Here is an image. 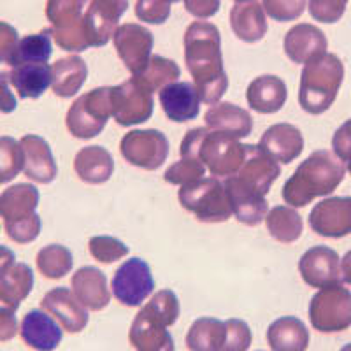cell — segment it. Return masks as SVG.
<instances>
[{
	"mask_svg": "<svg viewBox=\"0 0 351 351\" xmlns=\"http://www.w3.org/2000/svg\"><path fill=\"white\" fill-rule=\"evenodd\" d=\"M341 272H343L344 283L351 285V250L341 260Z\"/></svg>",
	"mask_w": 351,
	"mask_h": 351,
	"instance_id": "11a10c76",
	"label": "cell"
},
{
	"mask_svg": "<svg viewBox=\"0 0 351 351\" xmlns=\"http://www.w3.org/2000/svg\"><path fill=\"white\" fill-rule=\"evenodd\" d=\"M114 48L132 76H137L148 67L155 39L148 28L139 23H123L116 28Z\"/></svg>",
	"mask_w": 351,
	"mask_h": 351,
	"instance_id": "4fadbf2b",
	"label": "cell"
},
{
	"mask_svg": "<svg viewBox=\"0 0 351 351\" xmlns=\"http://www.w3.org/2000/svg\"><path fill=\"white\" fill-rule=\"evenodd\" d=\"M92 0H48L46 16L51 23V34L55 43L64 51H86L88 40L83 30V16Z\"/></svg>",
	"mask_w": 351,
	"mask_h": 351,
	"instance_id": "ba28073f",
	"label": "cell"
},
{
	"mask_svg": "<svg viewBox=\"0 0 351 351\" xmlns=\"http://www.w3.org/2000/svg\"><path fill=\"white\" fill-rule=\"evenodd\" d=\"M37 269L48 280H62L72 271V253L67 246L62 244H49L39 250L36 256Z\"/></svg>",
	"mask_w": 351,
	"mask_h": 351,
	"instance_id": "74e56055",
	"label": "cell"
},
{
	"mask_svg": "<svg viewBox=\"0 0 351 351\" xmlns=\"http://www.w3.org/2000/svg\"><path fill=\"white\" fill-rule=\"evenodd\" d=\"M221 0H184V9L199 20L213 18L219 11Z\"/></svg>",
	"mask_w": 351,
	"mask_h": 351,
	"instance_id": "816d5d0a",
	"label": "cell"
},
{
	"mask_svg": "<svg viewBox=\"0 0 351 351\" xmlns=\"http://www.w3.org/2000/svg\"><path fill=\"white\" fill-rule=\"evenodd\" d=\"M53 72L48 64H27L12 67L9 72L11 86L20 99H39L51 86Z\"/></svg>",
	"mask_w": 351,
	"mask_h": 351,
	"instance_id": "d6a6232c",
	"label": "cell"
},
{
	"mask_svg": "<svg viewBox=\"0 0 351 351\" xmlns=\"http://www.w3.org/2000/svg\"><path fill=\"white\" fill-rule=\"evenodd\" d=\"M328 48V40L318 27L311 23H299L291 27L283 40L285 55L293 64H304L325 55Z\"/></svg>",
	"mask_w": 351,
	"mask_h": 351,
	"instance_id": "603a6c76",
	"label": "cell"
},
{
	"mask_svg": "<svg viewBox=\"0 0 351 351\" xmlns=\"http://www.w3.org/2000/svg\"><path fill=\"white\" fill-rule=\"evenodd\" d=\"M112 118L121 127L148 121L153 114V92L139 76H132L118 86H111Z\"/></svg>",
	"mask_w": 351,
	"mask_h": 351,
	"instance_id": "30bf717a",
	"label": "cell"
},
{
	"mask_svg": "<svg viewBox=\"0 0 351 351\" xmlns=\"http://www.w3.org/2000/svg\"><path fill=\"white\" fill-rule=\"evenodd\" d=\"M74 295L88 311H102L111 302V291L108 287V278L100 269L84 265L74 272L71 280Z\"/></svg>",
	"mask_w": 351,
	"mask_h": 351,
	"instance_id": "d4e9b609",
	"label": "cell"
},
{
	"mask_svg": "<svg viewBox=\"0 0 351 351\" xmlns=\"http://www.w3.org/2000/svg\"><path fill=\"white\" fill-rule=\"evenodd\" d=\"M204 120L209 130L219 132L232 139H244L252 134L253 118L246 109L230 102L215 104L206 111Z\"/></svg>",
	"mask_w": 351,
	"mask_h": 351,
	"instance_id": "4316f807",
	"label": "cell"
},
{
	"mask_svg": "<svg viewBox=\"0 0 351 351\" xmlns=\"http://www.w3.org/2000/svg\"><path fill=\"white\" fill-rule=\"evenodd\" d=\"M341 351H351V343H350V344H346V346L341 348Z\"/></svg>",
	"mask_w": 351,
	"mask_h": 351,
	"instance_id": "6f0895ef",
	"label": "cell"
},
{
	"mask_svg": "<svg viewBox=\"0 0 351 351\" xmlns=\"http://www.w3.org/2000/svg\"><path fill=\"white\" fill-rule=\"evenodd\" d=\"M88 252L97 262L112 263L128 255V246L123 241L111 236H95L88 243Z\"/></svg>",
	"mask_w": 351,
	"mask_h": 351,
	"instance_id": "b9f144b4",
	"label": "cell"
},
{
	"mask_svg": "<svg viewBox=\"0 0 351 351\" xmlns=\"http://www.w3.org/2000/svg\"><path fill=\"white\" fill-rule=\"evenodd\" d=\"M332 152L346 164L351 158V120L341 125L332 137Z\"/></svg>",
	"mask_w": 351,
	"mask_h": 351,
	"instance_id": "681fc988",
	"label": "cell"
},
{
	"mask_svg": "<svg viewBox=\"0 0 351 351\" xmlns=\"http://www.w3.org/2000/svg\"><path fill=\"white\" fill-rule=\"evenodd\" d=\"M20 144L25 156L23 174L34 183H53L58 176V167L48 141L36 134H28L21 137Z\"/></svg>",
	"mask_w": 351,
	"mask_h": 351,
	"instance_id": "7402d4cb",
	"label": "cell"
},
{
	"mask_svg": "<svg viewBox=\"0 0 351 351\" xmlns=\"http://www.w3.org/2000/svg\"><path fill=\"white\" fill-rule=\"evenodd\" d=\"M180 153L181 158L199 160L215 178H230L246 160V144L208 127H197L183 137Z\"/></svg>",
	"mask_w": 351,
	"mask_h": 351,
	"instance_id": "3957f363",
	"label": "cell"
},
{
	"mask_svg": "<svg viewBox=\"0 0 351 351\" xmlns=\"http://www.w3.org/2000/svg\"><path fill=\"white\" fill-rule=\"evenodd\" d=\"M144 84L152 90V92H162L165 86L176 83L181 76V69L178 64L165 56L152 55L148 67L144 69L141 74H137Z\"/></svg>",
	"mask_w": 351,
	"mask_h": 351,
	"instance_id": "f35d334b",
	"label": "cell"
},
{
	"mask_svg": "<svg viewBox=\"0 0 351 351\" xmlns=\"http://www.w3.org/2000/svg\"><path fill=\"white\" fill-rule=\"evenodd\" d=\"M153 313L141 307L128 330V341L136 351H176L171 332Z\"/></svg>",
	"mask_w": 351,
	"mask_h": 351,
	"instance_id": "44dd1931",
	"label": "cell"
},
{
	"mask_svg": "<svg viewBox=\"0 0 351 351\" xmlns=\"http://www.w3.org/2000/svg\"><path fill=\"white\" fill-rule=\"evenodd\" d=\"M267 343L272 351H307L309 330L302 319L281 316L269 325Z\"/></svg>",
	"mask_w": 351,
	"mask_h": 351,
	"instance_id": "f546056e",
	"label": "cell"
},
{
	"mask_svg": "<svg viewBox=\"0 0 351 351\" xmlns=\"http://www.w3.org/2000/svg\"><path fill=\"white\" fill-rule=\"evenodd\" d=\"M309 227L322 237L339 239L351 234V197H328L309 213Z\"/></svg>",
	"mask_w": 351,
	"mask_h": 351,
	"instance_id": "2e32d148",
	"label": "cell"
},
{
	"mask_svg": "<svg viewBox=\"0 0 351 351\" xmlns=\"http://www.w3.org/2000/svg\"><path fill=\"white\" fill-rule=\"evenodd\" d=\"M40 309L51 315L69 334H80L86 328L88 309L77 300L74 291L67 287H58L49 290L40 300Z\"/></svg>",
	"mask_w": 351,
	"mask_h": 351,
	"instance_id": "e0dca14e",
	"label": "cell"
},
{
	"mask_svg": "<svg viewBox=\"0 0 351 351\" xmlns=\"http://www.w3.org/2000/svg\"><path fill=\"white\" fill-rule=\"evenodd\" d=\"M288 99L287 84L278 76H260L246 90L247 106L260 114H274L281 111Z\"/></svg>",
	"mask_w": 351,
	"mask_h": 351,
	"instance_id": "83f0119b",
	"label": "cell"
},
{
	"mask_svg": "<svg viewBox=\"0 0 351 351\" xmlns=\"http://www.w3.org/2000/svg\"><path fill=\"white\" fill-rule=\"evenodd\" d=\"M258 146L280 164H291L304 149L302 132L295 125L276 123L263 132Z\"/></svg>",
	"mask_w": 351,
	"mask_h": 351,
	"instance_id": "484cf974",
	"label": "cell"
},
{
	"mask_svg": "<svg viewBox=\"0 0 351 351\" xmlns=\"http://www.w3.org/2000/svg\"><path fill=\"white\" fill-rule=\"evenodd\" d=\"M309 322L322 334H337L351 327V291L343 285L319 288L309 302Z\"/></svg>",
	"mask_w": 351,
	"mask_h": 351,
	"instance_id": "9c48e42d",
	"label": "cell"
},
{
	"mask_svg": "<svg viewBox=\"0 0 351 351\" xmlns=\"http://www.w3.org/2000/svg\"><path fill=\"white\" fill-rule=\"evenodd\" d=\"M169 2H181V0H169Z\"/></svg>",
	"mask_w": 351,
	"mask_h": 351,
	"instance_id": "91938a15",
	"label": "cell"
},
{
	"mask_svg": "<svg viewBox=\"0 0 351 351\" xmlns=\"http://www.w3.org/2000/svg\"><path fill=\"white\" fill-rule=\"evenodd\" d=\"M307 0H262V8L271 20L287 23L299 20L306 11Z\"/></svg>",
	"mask_w": 351,
	"mask_h": 351,
	"instance_id": "ee69618b",
	"label": "cell"
},
{
	"mask_svg": "<svg viewBox=\"0 0 351 351\" xmlns=\"http://www.w3.org/2000/svg\"><path fill=\"white\" fill-rule=\"evenodd\" d=\"M18 334H20V325H18L16 311L0 306V343H9Z\"/></svg>",
	"mask_w": 351,
	"mask_h": 351,
	"instance_id": "f907efd6",
	"label": "cell"
},
{
	"mask_svg": "<svg viewBox=\"0 0 351 351\" xmlns=\"http://www.w3.org/2000/svg\"><path fill=\"white\" fill-rule=\"evenodd\" d=\"M230 27L237 39L244 43H258L267 34V20L262 4L252 0L236 4L230 9Z\"/></svg>",
	"mask_w": 351,
	"mask_h": 351,
	"instance_id": "4dcf8cb0",
	"label": "cell"
},
{
	"mask_svg": "<svg viewBox=\"0 0 351 351\" xmlns=\"http://www.w3.org/2000/svg\"><path fill=\"white\" fill-rule=\"evenodd\" d=\"M243 2H252V0H236V4H243Z\"/></svg>",
	"mask_w": 351,
	"mask_h": 351,
	"instance_id": "680465c9",
	"label": "cell"
},
{
	"mask_svg": "<svg viewBox=\"0 0 351 351\" xmlns=\"http://www.w3.org/2000/svg\"><path fill=\"white\" fill-rule=\"evenodd\" d=\"M343 80L344 64L334 53H325L307 62L300 74V108L309 114H324L337 99Z\"/></svg>",
	"mask_w": 351,
	"mask_h": 351,
	"instance_id": "277c9868",
	"label": "cell"
},
{
	"mask_svg": "<svg viewBox=\"0 0 351 351\" xmlns=\"http://www.w3.org/2000/svg\"><path fill=\"white\" fill-rule=\"evenodd\" d=\"M74 171L83 183H108L114 172V158L102 146H86L74 156Z\"/></svg>",
	"mask_w": 351,
	"mask_h": 351,
	"instance_id": "f1b7e54d",
	"label": "cell"
},
{
	"mask_svg": "<svg viewBox=\"0 0 351 351\" xmlns=\"http://www.w3.org/2000/svg\"><path fill=\"white\" fill-rule=\"evenodd\" d=\"M225 339H227L225 322L204 316L193 322L184 341L190 351H221Z\"/></svg>",
	"mask_w": 351,
	"mask_h": 351,
	"instance_id": "e575fe53",
	"label": "cell"
},
{
	"mask_svg": "<svg viewBox=\"0 0 351 351\" xmlns=\"http://www.w3.org/2000/svg\"><path fill=\"white\" fill-rule=\"evenodd\" d=\"M136 16L144 23H165L171 16V2L169 0H137Z\"/></svg>",
	"mask_w": 351,
	"mask_h": 351,
	"instance_id": "7dc6e473",
	"label": "cell"
},
{
	"mask_svg": "<svg viewBox=\"0 0 351 351\" xmlns=\"http://www.w3.org/2000/svg\"><path fill=\"white\" fill-rule=\"evenodd\" d=\"M23 148L20 141L11 136L0 137V184L11 183L20 172H23Z\"/></svg>",
	"mask_w": 351,
	"mask_h": 351,
	"instance_id": "ab89813d",
	"label": "cell"
},
{
	"mask_svg": "<svg viewBox=\"0 0 351 351\" xmlns=\"http://www.w3.org/2000/svg\"><path fill=\"white\" fill-rule=\"evenodd\" d=\"M112 295L127 307H139L155 290L152 269L139 256L125 260L112 276Z\"/></svg>",
	"mask_w": 351,
	"mask_h": 351,
	"instance_id": "8fae6325",
	"label": "cell"
},
{
	"mask_svg": "<svg viewBox=\"0 0 351 351\" xmlns=\"http://www.w3.org/2000/svg\"><path fill=\"white\" fill-rule=\"evenodd\" d=\"M111 116V86H102L74 100L67 111L65 125L72 136L86 141L99 136Z\"/></svg>",
	"mask_w": 351,
	"mask_h": 351,
	"instance_id": "52a82bcc",
	"label": "cell"
},
{
	"mask_svg": "<svg viewBox=\"0 0 351 351\" xmlns=\"http://www.w3.org/2000/svg\"><path fill=\"white\" fill-rule=\"evenodd\" d=\"M263 221L271 237H274L278 243H295L304 232L302 216L295 211V208H290V206H274L269 209Z\"/></svg>",
	"mask_w": 351,
	"mask_h": 351,
	"instance_id": "d590c367",
	"label": "cell"
},
{
	"mask_svg": "<svg viewBox=\"0 0 351 351\" xmlns=\"http://www.w3.org/2000/svg\"><path fill=\"white\" fill-rule=\"evenodd\" d=\"M18 108V100L11 92L9 72H0V112L11 114Z\"/></svg>",
	"mask_w": 351,
	"mask_h": 351,
	"instance_id": "f5cc1de1",
	"label": "cell"
},
{
	"mask_svg": "<svg viewBox=\"0 0 351 351\" xmlns=\"http://www.w3.org/2000/svg\"><path fill=\"white\" fill-rule=\"evenodd\" d=\"M20 337L34 351H55L64 339V328L43 309H32L20 324Z\"/></svg>",
	"mask_w": 351,
	"mask_h": 351,
	"instance_id": "ffe728a7",
	"label": "cell"
},
{
	"mask_svg": "<svg viewBox=\"0 0 351 351\" xmlns=\"http://www.w3.org/2000/svg\"><path fill=\"white\" fill-rule=\"evenodd\" d=\"M227 327V339L221 351H247L252 346L253 335L250 325L244 319L230 318L225 322Z\"/></svg>",
	"mask_w": 351,
	"mask_h": 351,
	"instance_id": "f6af8a7d",
	"label": "cell"
},
{
	"mask_svg": "<svg viewBox=\"0 0 351 351\" xmlns=\"http://www.w3.org/2000/svg\"><path fill=\"white\" fill-rule=\"evenodd\" d=\"M39 190L30 183H16L0 193V218L5 234L16 244H30L39 237L43 219L37 215Z\"/></svg>",
	"mask_w": 351,
	"mask_h": 351,
	"instance_id": "5b68a950",
	"label": "cell"
},
{
	"mask_svg": "<svg viewBox=\"0 0 351 351\" xmlns=\"http://www.w3.org/2000/svg\"><path fill=\"white\" fill-rule=\"evenodd\" d=\"M299 272L304 283L313 288H327L343 285L341 258L328 246L309 247L299 260Z\"/></svg>",
	"mask_w": 351,
	"mask_h": 351,
	"instance_id": "9a60e30c",
	"label": "cell"
},
{
	"mask_svg": "<svg viewBox=\"0 0 351 351\" xmlns=\"http://www.w3.org/2000/svg\"><path fill=\"white\" fill-rule=\"evenodd\" d=\"M225 192L230 202L232 215L236 216L239 223L247 227H256L265 219L269 213V204L265 195L255 192L246 184L241 183L236 176L225 178Z\"/></svg>",
	"mask_w": 351,
	"mask_h": 351,
	"instance_id": "d6986e66",
	"label": "cell"
},
{
	"mask_svg": "<svg viewBox=\"0 0 351 351\" xmlns=\"http://www.w3.org/2000/svg\"><path fill=\"white\" fill-rule=\"evenodd\" d=\"M234 176L247 188L267 195L274 181L281 176V167L280 162L272 158L267 152H263L260 146L246 144V160Z\"/></svg>",
	"mask_w": 351,
	"mask_h": 351,
	"instance_id": "ac0fdd59",
	"label": "cell"
},
{
	"mask_svg": "<svg viewBox=\"0 0 351 351\" xmlns=\"http://www.w3.org/2000/svg\"><path fill=\"white\" fill-rule=\"evenodd\" d=\"M120 152L128 164L144 171H156L169 156V139L155 128L130 130L121 139Z\"/></svg>",
	"mask_w": 351,
	"mask_h": 351,
	"instance_id": "7c38bea8",
	"label": "cell"
},
{
	"mask_svg": "<svg viewBox=\"0 0 351 351\" xmlns=\"http://www.w3.org/2000/svg\"><path fill=\"white\" fill-rule=\"evenodd\" d=\"M183 44L184 62L200 100L208 106L218 104L228 88L218 27L208 21H193L184 32Z\"/></svg>",
	"mask_w": 351,
	"mask_h": 351,
	"instance_id": "6da1fadb",
	"label": "cell"
},
{
	"mask_svg": "<svg viewBox=\"0 0 351 351\" xmlns=\"http://www.w3.org/2000/svg\"><path fill=\"white\" fill-rule=\"evenodd\" d=\"M346 164L334 152L318 149L304 160L281 188L290 208H306L318 197H327L343 183Z\"/></svg>",
	"mask_w": 351,
	"mask_h": 351,
	"instance_id": "7a4b0ae2",
	"label": "cell"
},
{
	"mask_svg": "<svg viewBox=\"0 0 351 351\" xmlns=\"http://www.w3.org/2000/svg\"><path fill=\"white\" fill-rule=\"evenodd\" d=\"M34 288V271L30 265L16 262L0 276V304L16 311Z\"/></svg>",
	"mask_w": 351,
	"mask_h": 351,
	"instance_id": "836d02e7",
	"label": "cell"
},
{
	"mask_svg": "<svg viewBox=\"0 0 351 351\" xmlns=\"http://www.w3.org/2000/svg\"><path fill=\"white\" fill-rule=\"evenodd\" d=\"M350 0H309V14L319 23H337L346 12Z\"/></svg>",
	"mask_w": 351,
	"mask_h": 351,
	"instance_id": "bcb514c9",
	"label": "cell"
},
{
	"mask_svg": "<svg viewBox=\"0 0 351 351\" xmlns=\"http://www.w3.org/2000/svg\"><path fill=\"white\" fill-rule=\"evenodd\" d=\"M160 106L165 116L176 123H186L195 120L200 112V97L193 83L188 81H176L165 86L158 93Z\"/></svg>",
	"mask_w": 351,
	"mask_h": 351,
	"instance_id": "cb8c5ba5",
	"label": "cell"
},
{
	"mask_svg": "<svg viewBox=\"0 0 351 351\" xmlns=\"http://www.w3.org/2000/svg\"><path fill=\"white\" fill-rule=\"evenodd\" d=\"M16 263V255L8 246H0V276L5 274Z\"/></svg>",
	"mask_w": 351,
	"mask_h": 351,
	"instance_id": "db71d44e",
	"label": "cell"
},
{
	"mask_svg": "<svg viewBox=\"0 0 351 351\" xmlns=\"http://www.w3.org/2000/svg\"><path fill=\"white\" fill-rule=\"evenodd\" d=\"M53 93L60 99H71L83 88L88 77L86 62L77 55L65 56L51 65Z\"/></svg>",
	"mask_w": 351,
	"mask_h": 351,
	"instance_id": "1f68e13d",
	"label": "cell"
},
{
	"mask_svg": "<svg viewBox=\"0 0 351 351\" xmlns=\"http://www.w3.org/2000/svg\"><path fill=\"white\" fill-rule=\"evenodd\" d=\"M346 171L350 172V174H351V158L348 160V162H346Z\"/></svg>",
	"mask_w": 351,
	"mask_h": 351,
	"instance_id": "9f6ffc18",
	"label": "cell"
},
{
	"mask_svg": "<svg viewBox=\"0 0 351 351\" xmlns=\"http://www.w3.org/2000/svg\"><path fill=\"white\" fill-rule=\"evenodd\" d=\"M178 199L181 208L195 215L202 223H223L232 216L223 181L215 176L183 184Z\"/></svg>",
	"mask_w": 351,
	"mask_h": 351,
	"instance_id": "8992f818",
	"label": "cell"
},
{
	"mask_svg": "<svg viewBox=\"0 0 351 351\" xmlns=\"http://www.w3.org/2000/svg\"><path fill=\"white\" fill-rule=\"evenodd\" d=\"M204 174H206V165L200 164L199 160L181 158L180 162L172 164L165 171L164 180L171 184H180V186H183V184L202 180Z\"/></svg>",
	"mask_w": 351,
	"mask_h": 351,
	"instance_id": "7bdbcfd3",
	"label": "cell"
},
{
	"mask_svg": "<svg viewBox=\"0 0 351 351\" xmlns=\"http://www.w3.org/2000/svg\"><path fill=\"white\" fill-rule=\"evenodd\" d=\"M18 43H20V37H18L16 28L5 21H0V64H9Z\"/></svg>",
	"mask_w": 351,
	"mask_h": 351,
	"instance_id": "c3c4849f",
	"label": "cell"
},
{
	"mask_svg": "<svg viewBox=\"0 0 351 351\" xmlns=\"http://www.w3.org/2000/svg\"><path fill=\"white\" fill-rule=\"evenodd\" d=\"M51 37V28H46L43 32L32 34V36L21 37L16 49L12 53L11 60H9L11 69L27 64H48L53 53Z\"/></svg>",
	"mask_w": 351,
	"mask_h": 351,
	"instance_id": "8d00e7d4",
	"label": "cell"
},
{
	"mask_svg": "<svg viewBox=\"0 0 351 351\" xmlns=\"http://www.w3.org/2000/svg\"><path fill=\"white\" fill-rule=\"evenodd\" d=\"M144 307L167 327H172L178 322L181 313L180 299L172 290H160Z\"/></svg>",
	"mask_w": 351,
	"mask_h": 351,
	"instance_id": "60d3db41",
	"label": "cell"
},
{
	"mask_svg": "<svg viewBox=\"0 0 351 351\" xmlns=\"http://www.w3.org/2000/svg\"><path fill=\"white\" fill-rule=\"evenodd\" d=\"M127 8L128 0H92L88 4L83 16V30L90 48H100L111 40Z\"/></svg>",
	"mask_w": 351,
	"mask_h": 351,
	"instance_id": "5bb4252c",
	"label": "cell"
}]
</instances>
